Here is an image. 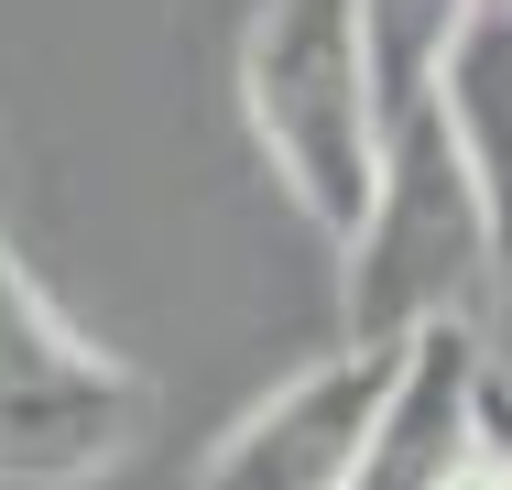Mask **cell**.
I'll return each mask as SVG.
<instances>
[{"label": "cell", "mask_w": 512, "mask_h": 490, "mask_svg": "<svg viewBox=\"0 0 512 490\" xmlns=\"http://www.w3.org/2000/svg\"><path fill=\"white\" fill-rule=\"evenodd\" d=\"M153 425L142 371L99 349L0 229V490H88Z\"/></svg>", "instance_id": "obj_3"}, {"label": "cell", "mask_w": 512, "mask_h": 490, "mask_svg": "<svg viewBox=\"0 0 512 490\" xmlns=\"http://www.w3.org/2000/svg\"><path fill=\"white\" fill-rule=\"evenodd\" d=\"M240 120L295 196L316 240H360L371 186H382V109H371V55H360V0H262L240 22Z\"/></svg>", "instance_id": "obj_1"}, {"label": "cell", "mask_w": 512, "mask_h": 490, "mask_svg": "<svg viewBox=\"0 0 512 490\" xmlns=\"http://www.w3.org/2000/svg\"><path fill=\"white\" fill-rule=\"evenodd\" d=\"M393 360L404 349H327L306 360L284 392H262L186 490H349L360 480V447L393 403Z\"/></svg>", "instance_id": "obj_4"}, {"label": "cell", "mask_w": 512, "mask_h": 490, "mask_svg": "<svg viewBox=\"0 0 512 490\" xmlns=\"http://www.w3.org/2000/svg\"><path fill=\"white\" fill-rule=\"evenodd\" d=\"M447 490H512V382H502V360L480 382V425H469V458L447 469Z\"/></svg>", "instance_id": "obj_8"}, {"label": "cell", "mask_w": 512, "mask_h": 490, "mask_svg": "<svg viewBox=\"0 0 512 490\" xmlns=\"http://www.w3.org/2000/svg\"><path fill=\"white\" fill-rule=\"evenodd\" d=\"M436 120H447V153L491 218V262L512 284V0H469L447 77H436Z\"/></svg>", "instance_id": "obj_6"}, {"label": "cell", "mask_w": 512, "mask_h": 490, "mask_svg": "<svg viewBox=\"0 0 512 490\" xmlns=\"http://www.w3.org/2000/svg\"><path fill=\"white\" fill-rule=\"evenodd\" d=\"M469 0H360V55H371V109L382 131L436 109V77H447V44H458Z\"/></svg>", "instance_id": "obj_7"}, {"label": "cell", "mask_w": 512, "mask_h": 490, "mask_svg": "<svg viewBox=\"0 0 512 490\" xmlns=\"http://www.w3.org/2000/svg\"><path fill=\"white\" fill-rule=\"evenodd\" d=\"M338 305H349V349H404L425 327H480L491 294H502V262H491V218L447 153V120L414 109L382 131V186H371V218L360 240L338 251Z\"/></svg>", "instance_id": "obj_2"}, {"label": "cell", "mask_w": 512, "mask_h": 490, "mask_svg": "<svg viewBox=\"0 0 512 490\" xmlns=\"http://www.w3.org/2000/svg\"><path fill=\"white\" fill-rule=\"evenodd\" d=\"M480 382H491V338L480 327H425V338H404L393 403H382L349 490H447V469L469 458V425H480Z\"/></svg>", "instance_id": "obj_5"}]
</instances>
